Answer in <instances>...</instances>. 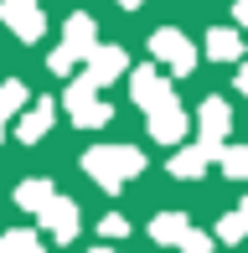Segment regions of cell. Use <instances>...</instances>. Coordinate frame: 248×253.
<instances>
[{"label":"cell","mask_w":248,"mask_h":253,"mask_svg":"<svg viewBox=\"0 0 248 253\" xmlns=\"http://www.w3.org/2000/svg\"><path fill=\"white\" fill-rule=\"evenodd\" d=\"M83 170L104 191H119L124 181H134L145 170V155L134 150V145H93V150H83Z\"/></svg>","instance_id":"6da1fadb"},{"label":"cell","mask_w":248,"mask_h":253,"mask_svg":"<svg viewBox=\"0 0 248 253\" xmlns=\"http://www.w3.org/2000/svg\"><path fill=\"white\" fill-rule=\"evenodd\" d=\"M62 103H67V114H73V124H78V129H104V124L114 119V109H109V103L98 98V88L88 83V78H78V83H67Z\"/></svg>","instance_id":"7a4b0ae2"},{"label":"cell","mask_w":248,"mask_h":253,"mask_svg":"<svg viewBox=\"0 0 248 253\" xmlns=\"http://www.w3.org/2000/svg\"><path fill=\"white\" fill-rule=\"evenodd\" d=\"M150 52H155V62H165L176 78L197 73V47H191V37H186V31H176V26L150 31Z\"/></svg>","instance_id":"3957f363"},{"label":"cell","mask_w":248,"mask_h":253,"mask_svg":"<svg viewBox=\"0 0 248 253\" xmlns=\"http://www.w3.org/2000/svg\"><path fill=\"white\" fill-rule=\"evenodd\" d=\"M31 217H37V222L47 227V233L57 238V243H73V238H78V227H83V217H78V202L57 197V191H52V197L41 202V207H37Z\"/></svg>","instance_id":"277c9868"},{"label":"cell","mask_w":248,"mask_h":253,"mask_svg":"<svg viewBox=\"0 0 248 253\" xmlns=\"http://www.w3.org/2000/svg\"><path fill=\"white\" fill-rule=\"evenodd\" d=\"M145 129H150V140H161V145H181L191 119H186V109L176 98H165V103H155V109H145Z\"/></svg>","instance_id":"5b68a950"},{"label":"cell","mask_w":248,"mask_h":253,"mask_svg":"<svg viewBox=\"0 0 248 253\" xmlns=\"http://www.w3.org/2000/svg\"><path fill=\"white\" fill-rule=\"evenodd\" d=\"M0 21H5L21 42H41V31H47L41 0H0Z\"/></svg>","instance_id":"8992f818"},{"label":"cell","mask_w":248,"mask_h":253,"mask_svg":"<svg viewBox=\"0 0 248 253\" xmlns=\"http://www.w3.org/2000/svg\"><path fill=\"white\" fill-rule=\"evenodd\" d=\"M119 73H124V47H104V42H93V47L83 52V78L93 88H109Z\"/></svg>","instance_id":"52a82bcc"},{"label":"cell","mask_w":248,"mask_h":253,"mask_svg":"<svg viewBox=\"0 0 248 253\" xmlns=\"http://www.w3.org/2000/svg\"><path fill=\"white\" fill-rule=\"evenodd\" d=\"M197 129H202V145L207 150H222V140L233 134V109H228V98H207L197 109Z\"/></svg>","instance_id":"ba28073f"},{"label":"cell","mask_w":248,"mask_h":253,"mask_svg":"<svg viewBox=\"0 0 248 253\" xmlns=\"http://www.w3.org/2000/svg\"><path fill=\"white\" fill-rule=\"evenodd\" d=\"M129 98L140 103V109H155V103H165V98H176V88L165 83L155 67H140V73H129Z\"/></svg>","instance_id":"9c48e42d"},{"label":"cell","mask_w":248,"mask_h":253,"mask_svg":"<svg viewBox=\"0 0 248 253\" xmlns=\"http://www.w3.org/2000/svg\"><path fill=\"white\" fill-rule=\"evenodd\" d=\"M52 114H57V103L52 98H41V103H26V114H21V124H16V140H26V145H41L52 134Z\"/></svg>","instance_id":"30bf717a"},{"label":"cell","mask_w":248,"mask_h":253,"mask_svg":"<svg viewBox=\"0 0 248 253\" xmlns=\"http://www.w3.org/2000/svg\"><path fill=\"white\" fill-rule=\"evenodd\" d=\"M212 160H217V150H207V145H191V150H181V155H171V176L176 181H197L202 176V170H207L212 166Z\"/></svg>","instance_id":"8fae6325"},{"label":"cell","mask_w":248,"mask_h":253,"mask_svg":"<svg viewBox=\"0 0 248 253\" xmlns=\"http://www.w3.org/2000/svg\"><path fill=\"white\" fill-rule=\"evenodd\" d=\"M93 42H98L93 16H83V10H78V16H67V26H62V47H73V52H78V62H83V52L93 47Z\"/></svg>","instance_id":"7c38bea8"},{"label":"cell","mask_w":248,"mask_h":253,"mask_svg":"<svg viewBox=\"0 0 248 253\" xmlns=\"http://www.w3.org/2000/svg\"><path fill=\"white\" fill-rule=\"evenodd\" d=\"M207 57H212V62H238V57H243V37L233 26H212L207 31Z\"/></svg>","instance_id":"4fadbf2b"},{"label":"cell","mask_w":248,"mask_h":253,"mask_svg":"<svg viewBox=\"0 0 248 253\" xmlns=\"http://www.w3.org/2000/svg\"><path fill=\"white\" fill-rule=\"evenodd\" d=\"M47 197H52V181H47V176H31V181H21V186H16V207H21V212H37Z\"/></svg>","instance_id":"5bb4252c"},{"label":"cell","mask_w":248,"mask_h":253,"mask_svg":"<svg viewBox=\"0 0 248 253\" xmlns=\"http://www.w3.org/2000/svg\"><path fill=\"white\" fill-rule=\"evenodd\" d=\"M217 166H222V176H233V181H248V145H228V140H222V150H217Z\"/></svg>","instance_id":"9a60e30c"},{"label":"cell","mask_w":248,"mask_h":253,"mask_svg":"<svg viewBox=\"0 0 248 253\" xmlns=\"http://www.w3.org/2000/svg\"><path fill=\"white\" fill-rule=\"evenodd\" d=\"M0 253H41V238L31 227H10V233H0Z\"/></svg>","instance_id":"2e32d148"},{"label":"cell","mask_w":248,"mask_h":253,"mask_svg":"<svg viewBox=\"0 0 248 253\" xmlns=\"http://www.w3.org/2000/svg\"><path fill=\"white\" fill-rule=\"evenodd\" d=\"M181 233H186V217H181V212H161V217L150 222V238H155V243H176Z\"/></svg>","instance_id":"e0dca14e"},{"label":"cell","mask_w":248,"mask_h":253,"mask_svg":"<svg viewBox=\"0 0 248 253\" xmlns=\"http://www.w3.org/2000/svg\"><path fill=\"white\" fill-rule=\"evenodd\" d=\"M31 103V93H26V83H21V78H5V83H0V109H26Z\"/></svg>","instance_id":"ac0fdd59"},{"label":"cell","mask_w":248,"mask_h":253,"mask_svg":"<svg viewBox=\"0 0 248 253\" xmlns=\"http://www.w3.org/2000/svg\"><path fill=\"white\" fill-rule=\"evenodd\" d=\"M176 248H181V253H212V238H207V233H197V227L186 222V233L176 238Z\"/></svg>","instance_id":"d6986e66"},{"label":"cell","mask_w":248,"mask_h":253,"mask_svg":"<svg viewBox=\"0 0 248 253\" xmlns=\"http://www.w3.org/2000/svg\"><path fill=\"white\" fill-rule=\"evenodd\" d=\"M243 233H248V222H243L238 212H228V217H222V222H217V243H238Z\"/></svg>","instance_id":"ffe728a7"},{"label":"cell","mask_w":248,"mask_h":253,"mask_svg":"<svg viewBox=\"0 0 248 253\" xmlns=\"http://www.w3.org/2000/svg\"><path fill=\"white\" fill-rule=\"evenodd\" d=\"M47 67H52V73H57V78H67V73H73V67H78V52H73V47H57V52L47 57Z\"/></svg>","instance_id":"44dd1931"},{"label":"cell","mask_w":248,"mask_h":253,"mask_svg":"<svg viewBox=\"0 0 248 253\" xmlns=\"http://www.w3.org/2000/svg\"><path fill=\"white\" fill-rule=\"evenodd\" d=\"M98 233H104L109 243H114V238H129V217H119V212H109L104 222H98Z\"/></svg>","instance_id":"7402d4cb"},{"label":"cell","mask_w":248,"mask_h":253,"mask_svg":"<svg viewBox=\"0 0 248 253\" xmlns=\"http://www.w3.org/2000/svg\"><path fill=\"white\" fill-rule=\"evenodd\" d=\"M233 21H238V26H248V0H238V5H233Z\"/></svg>","instance_id":"603a6c76"},{"label":"cell","mask_w":248,"mask_h":253,"mask_svg":"<svg viewBox=\"0 0 248 253\" xmlns=\"http://www.w3.org/2000/svg\"><path fill=\"white\" fill-rule=\"evenodd\" d=\"M238 93L248 98V67H238Z\"/></svg>","instance_id":"cb8c5ba5"},{"label":"cell","mask_w":248,"mask_h":253,"mask_svg":"<svg viewBox=\"0 0 248 253\" xmlns=\"http://www.w3.org/2000/svg\"><path fill=\"white\" fill-rule=\"evenodd\" d=\"M119 5H124V10H140V5H145V0H119Z\"/></svg>","instance_id":"d4e9b609"},{"label":"cell","mask_w":248,"mask_h":253,"mask_svg":"<svg viewBox=\"0 0 248 253\" xmlns=\"http://www.w3.org/2000/svg\"><path fill=\"white\" fill-rule=\"evenodd\" d=\"M238 217H243V222H248V197H243V207H238Z\"/></svg>","instance_id":"484cf974"},{"label":"cell","mask_w":248,"mask_h":253,"mask_svg":"<svg viewBox=\"0 0 248 253\" xmlns=\"http://www.w3.org/2000/svg\"><path fill=\"white\" fill-rule=\"evenodd\" d=\"M88 253H119V248H109V243H104V248H88Z\"/></svg>","instance_id":"4316f807"},{"label":"cell","mask_w":248,"mask_h":253,"mask_svg":"<svg viewBox=\"0 0 248 253\" xmlns=\"http://www.w3.org/2000/svg\"><path fill=\"white\" fill-rule=\"evenodd\" d=\"M0 134H5V109H0Z\"/></svg>","instance_id":"83f0119b"}]
</instances>
